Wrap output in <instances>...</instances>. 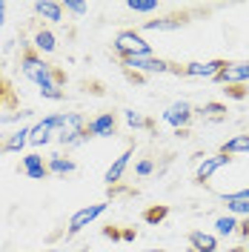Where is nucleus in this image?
Returning a JSON list of instances; mask_svg holds the SVG:
<instances>
[{"label":"nucleus","instance_id":"obj_1","mask_svg":"<svg viewBox=\"0 0 249 252\" xmlns=\"http://www.w3.org/2000/svg\"><path fill=\"white\" fill-rule=\"evenodd\" d=\"M20 72H23V78L34 83L37 89H46V86H66V72H63L61 66H55V63H49L43 55H37L31 43L23 49V55H20Z\"/></svg>","mask_w":249,"mask_h":252},{"label":"nucleus","instance_id":"obj_2","mask_svg":"<svg viewBox=\"0 0 249 252\" xmlns=\"http://www.w3.org/2000/svg\"><path fill=\"white\" fill-rule=\"evenodd\" d=\"M112 49L121 61H129V58H149L152 55V43L143 37L140 29H124L115 34L112 40Z\"/></svg>","mask_w":249,"mask_h":252},{"label":"nucleus","instance_id":"obj_3","mask_svg":"<svg viewBox=\"0 0 249 252\" xmlns=\"http://www.w3.org/2000/svg\"><path fill=\"white\" fill-rule=\"evenodd\" d=\"M86 118L80 112H61V129H58V143L66 146V149H75V146H83L89 141L86 135Z\"/></svg>","mask_w":249,"mask_h":252},{"label":"nucleus","instance_id":"obj_4","mask_svg":"<svg viewBox=\"0 0 249 252\" xmlns=\"http://www.w3.org/2000/svg\"><path fill=\"white\" fill-rule=\"evenodd\" d=\"M58 129H61V112H55V115H46V118H40L37 124L31 126L29 146H31V149H40V146H46V143L58 141Z\"/></svg>","mask_w":249,"mask_h":252},{"label":"nucleus","instance_id":"obj_5","mask_svg":"<svg viewBox=\"0 0 249 252\" xmlns=\"http://www.w3.org/2000/svg\"><path fill=\"white\" fill-rule=\"evenodd\" d=\"M129 69V72H135V75H169L175 72V63L163 61V58H155V55H149V58H129V61H121Z\"/></svg>","mask_w":249,"mask_h":252},{"label":"nucleus","instance_id":"obj_6","mask_svg":"<svg viewBox=\"0 0 249 252\" xmlns=\"http://www.w3.org/2000/svg\"><path fill=\"white\" fill-rule=\"evenodd\" d=\"M106 209H109V204H106V201H100V204H89V206H80L78 212L69 218V226H66V238L78 235L80 229H86L89 223H94V220L100 218Z\"/></svg>","mask_w":249,"mask_h":252},{"label":"nucleus","instance_id":"obj_7","mask_svg":"<svg viewBox=\"0 0 249 252\" xmlns=\"http://www.w3.org/2000/svg\"><path fill=\"white\" fill-rule=\"evenodd\" d=\"M223 66H226V61H220V58H215V61H192V63H187V66H175L172 75H181V78H212L215 80Z\"/></svg>","mask_w":249,"mask_h":252},{"label":"nucleus","instance_id":"obj_8","mask_svg":"<svg viewBox=\"0 0 249 252\" xmlns=\"http://www.w3.org/2000/svg\"><path fill=\"white\" fill-rule=\"evenodd\" d=\"M192 118H195V106H192L189 100H175V103H169V106H166V112H163V121H166L175 132H184V129H189Z\"/></svg>","mask_w":249,"mask_h":252},{"label":"nucleus","instance_id":"obj_9","mask_svg":"<svg viewBox=\"0 0 249 252\" xmlns=\"http://www.w3.org/2000/svg\"><path fill=\"white\" fill-rule=\"evenodd\" d=\"M189 23V15L187 12H172V15H163V17H155V20H146L140 32H175V29H184Z\"/></svg>","mask_w":249,"mask_h":252},{"label":"nucleus","instance_id":"obj_10","mask_svg":"<svg viewBox=\"0 0 249 252\" xmlns=\"http://www.w3.org/2000/svg\"><path fill=\"white\" fill-rule=\"evenodd\" d=\"M20 172L26 175L29 181H46L49 166L40 152H26V155H20Z\"/></svg>","mask_w":249,"mask_h":252},{"label":"nucleus","instance_id":"obj_11","mask_svg":"<svg viewBox=\"0 0 249 252\" xmlns=\"http://www.w3.org/2000/svg\"><path fill=\"white\" fill-rule=\"evenodd\" d=\"M115 132H118V121H115L112 112H100L86 124V135L89 138H115Z\"/></svg>","mask_w":249,"mask_h":252},{"label":"nucleus","instance_id":"obj_12","mask_svg":"<svg viewBox=\"0 0 249 252\" xmlns=\"http://www.w3.org/2000/svg\"><path fill=\"white\" fill-rule=\"evenodd\" d=\"M229 163H232V158H229V155H223V152L206 155V158L201 160V163H198V169H195V181H198V184H206V181H209L212 175L218 172V169L229 166Z\"/></svg>","mask_w":249,"mask_h":252},{"label":"nucleus","instance_id":"obj_13","mask_svg":"<svg viewBox=\"0 0 249 252\" xmlns=\"http://www.w3.org/2000/svg\"><path fill=\"white\" fill-rule=\"evenodd\" d=\"M215 80H218V83H226V86H241V83H247L249 80V61L226 63Z\"/></svg>","mask_w":249,"mask_h":252},{"label":"nucleus","instance_id":"obj_14","mask_svg":"<svg viewBox=\"0 0 249 252\" xmlns=\"http://www.w3.org/2000/svg\"><path fill=\"white\" fill-rule=\"evenodd\" d=\"M132 155H135V149H132V146H126L124 152L112 160V166L103 172V184H106V187H115V184H121V181H124V175H126V169H129V160H132Z\"/></svg>","mask_w":249,"mask_h":252},{"label":"nucleus","instance_id":"obj_15","mask_svg":"<svg viewBox=\"0 0 249 252\" xmlns=\"http://www.w3.org/2000/svg\"><path fill=\"white\" fill-rule=\"evenodd\" d=\"M31 12H34V17H40V20H46V23H61L63 20V3H58V0H37V3L31 6Z\"/></svg>","mask_w":249,"mask_h":252},{"label":"nucleus","instance_id":"obj_16","mask_svg":"<svg viewBox=\"0 0 249 252\" xmlns=\"http://www.w3.org/2000/svg\"><path fill=\"white\" fill-rule=\"evenodd\" d=\"M29 135H31V126L15 129L12 135H6V141L0 143V152H23L29 146Z\"/></svg>","mask_w":249,"mask_h":252},{"label":"nucleus","instance_id":"obj_17","mask_svg":"<svg viewBox=\"0 0 249 252\" xmlns=\"http://www.w3.org/2000/svg\"><path fill=\"white\" fill-rule=\"evenodd\" d=\"M31 49H34L37 55H52V52L58 49V37H55V32L46 29V26H40V29L34 32V37H31Z\"/></svg>","mask_w":249,"mask_h":252},{"label":"nucleus","instance_id":"obj_18","mask_svg":"<svg viewBox=\"0 0 249 252\" xmlns=\"http://www.w3.org/2000/svg\"><path fill=\"white\" fill-rule=\"evenodd\" d=\"M189 247L195 252H218V235L203 232V229H192L189 232Z\"/></svg>","mask_w":249,"mask_h":252},{"label":"nucleus","instance_id":"obj_19","mask_svg":"<svg viewBox=\"0 0 249 252\" xmlns=\"http://www.w3.org/2000/svg\"><path fill=\"white\" fill-rule=\"evenodd\" d=\"M46 166H49V175H58V178H66V175H72L78 169V163L66 155H49Z\"/></svg>","mask_w":249,"mask_h":252},{"label":"nucleus","instance_id":"obj_20","mask_svg":"<svg viewBox=\"0 0 249 252\" xmlns=\"http://www.w3.org/2000/svg\"><path fill=\"white\" fill-rule=\"evenodd\" d=\"M220 152L223 155H249V132H244V135H235V138H229V141L220 146Z\"/></svg>","mask_w":249,"mask_h":252},{"label":"nucleus","instance_id":"obj_21","mask_svg":"<svg viewBox=\"0 0 249 252\" xmlns=\"http://www.w3.org/2000/svg\"><path fill=\"white\" fill-rule=\"evenodd\" d=\"M238 226H241V220L235 218V215H220V218H215V235L229 238L238 232Z\"/></svg>","mask_w":249,"mask_h":252},{"label":"nucleus","instance_id":"obj_22","mask_svg":"<svg viewBox=\"0 0 249 252\" xmlns=\"http://www.w3.org/2000/svg\"><path fill=\"white\" fill-rule=\"evenodd\" d=\"M226 103H215V100H209V103H203L201 109H195V115H201V118H212V121H223L226 118Z\"/></svg>","mask_w":249,"mask_h":252},{"label":"nucleus","instance_id":"obj_23","mask_svg":"<svg viewBox=\"0 0 249 252\" xmlns=\"http://www.w3.org/2000/svg\"><path fill=\"white\" fill-rule=\"evenodd\" d=\"M126 9L138 12V15H152V12L160 9V3L157 0H126Z\"/></svg>","mask_w":249,"mask_h":252},{"label":"nucleus","instance_id":"obj_24","mask_svg":"<svg viewBox=\"0 0 249 252\" xmlns=\"http://www.w3.org/2000/svg\"><path fill=\"white\" fill-rule=\"evenodd\" d=\"M124 121H126L129 129H152V121H149V118H143V115L135 112V109H126L124 112Z\"/></svg>","mask_w":249,"mask_h":252},{"label":"nucleus","instance_id":"obj_25","mask_svg":"<svg viewBox=\"0 0 249 252\" xmlns=\"http://www.w3.org/2000/svg\"><path fill=\"white\" fill-rule=\"evenodd\" d=\"M223 204H226V215L249 218V201H229V198H223Z\"/></svg>","mask_w":249,"mask_h":252},{"label":"nucleus","instance_id":"obj_26","mask_svg":"<svg viewBox=\"0 0 249 252\" xmlns=\"http://www.w3.org/2000/svg\"><path fill=\"white\" fill-rule=\"evenodd\" d=\"M34 112L31 109H15V112H0V126H9V124H17V121H26L31 118Z\"/></svg>","mask_w":249,"mask_h":252},{"label":"nucleus","instance_id":"obj_27","mask_svg":"<svg viewBox=\"0 0 249 252\" xmlns=\"http://www.w3.org/2000/svg\"><path fill=\"white\" fill-rule=\"evenodd\" d=\"M63 12H72V15L83 17L89 12V3H86V0H66V3H63Z\"/></svg>","mask_w":249,"mask_h":252},{"label":"nucleus","instance_id":"obj_28","mask_svg":"<svg viewBox=\"0 0 249 252\" xmlns=\"http://www.w3.org/2000/svg\"><path fill=\"white\" fill-rule=\"evenodd\" d=\"M166 212H169L166 206H152V209H146V212H143V218L149 220V223H160V220L166 218Z\"/></svg>","mask_w":249,"mask_h":252},{"label":"nucleus","instance_id":"obj_29","mask_svg":"<svg viewBox=\"0 0 249 252\" xmlns=\"http://www.w3.org/2000/svg\"><path fill=\"white\" fill-rule=\"evenodd\" d=\"M37 92H40L43 100H63L66 97V92H63L61 86H46V89H37Z\"/></svg>","mask_w":249,"mask_h":252},{"label":"nucleus","instance_id":"obj_30","mask_svg":"<svg viewBox=\"0 0 249 252\" xmlns=\"http://www.w3.org/2000/svg\"><path fill=\"white\" fill-rule=\"evenodd\" d=\"M152 172H155V163L152 160H138V166H135V175L138 178H149Z\"/></svg>","mask_w":249,"mask_h":252},{"label":"nucleus","instance_id":"obj_31","mask_svg":"<svg viewBox=\"0 0 249 252\" xmlns=\"http://www.w3.org/2000/svg\"><path fill=\"white\" fill-rule=\"evenodd\" d=\"M3 103H12V92H9V83L0 75V109H3Z\"/></svg>","mask_w":249,"mask_h":252},{"label":"nucleus","instance_id":"obj_32","mask_svg":"<svg viewBox=\"0 0 249 252\" xmlns=\"http://www.w3.org/2000/svg\"><path fill=\"white\" fill-rule=\"evenodd\" d=\"M223 198H229V201H249V187L238 189V192H229V195H223Z\"/></svg>","mask_w":249,"mask_h":252},{"label":"nucleus","instance_id":"obj_33","mask_svg":"<svg viewBox=\"0 0 249 252\" xmlns=\"http://www.w3.org/2000/svg\"><path fill=\"white\" fill-rule=\"evenodd\" d=\"M6 15H9V3L0 0V29H3V23H6Z\"/></svg>","mask_w":249,"mask_h":252},{"label":"nucleus","instance_id":"obj_34","mask_svg":"<svg viewBox=\"0 0 249 252\" xmlns=\"http://www.w3.org/2000/svg\"><path fill=\"white\" fill-rule=\"evenodd\" d=\"M238 235L249 238V218H244V223H241V226H238Z\"/></svg>","mask_w":249,"mask_h":252},{"label":"nucleus","instance_id":"obj_35","mask_svg":"<svg viewBox=\"0 0 249 252\" xmlns=\"http://www.w3.org/2000/svg\"><path fill=\"white\" fill-rule=\"evenodd\" d=\"M135 235H138L135 229H126V232H124V235H121V238H124V241H135Z\"/></svg>","mask_w":249,"mask_h":252},{"label":"nucleus","instance_id":"obj_36","mask_svg":"<svg viewBox=\"0 0 249 252\" xmlns=\"http://www.w3.org/2000/svg\"><path fill=\"white\" fill-rule=\"evenodd\" d=\"M143 252H166V250H143Z\"/></svg>","mask_w":249,"mask_h":252},{"label":"nucleus","instance_id":"obj_37","mask_svg":"<svg viewBox=\"0 0 249 252\" xmlns=\"http://www.w3.org/2000/svg\"><path fill=\"white\" fill-rule=\"evenodd\" d=\"M37 252H58V250H37Z\"/></svg>","mask_w":249,"mask_h":252}]
</instances>
